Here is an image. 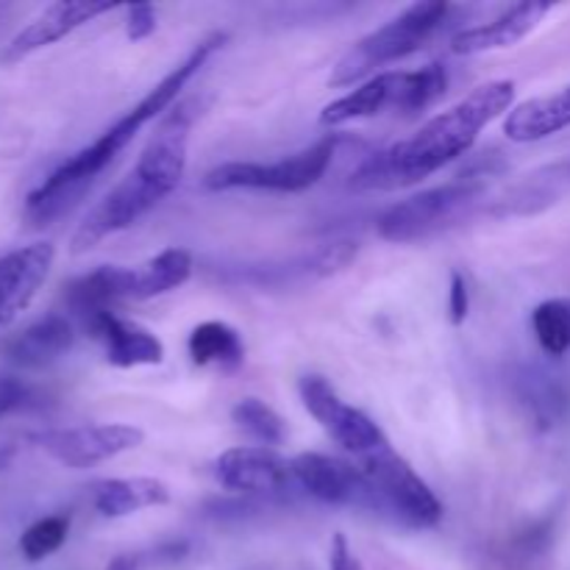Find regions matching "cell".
<instances>
[{"mask_svg": "<svg viewBox=\"0 0 570 570\" xmlns=\"http://www.w3.org/2000/svg\"><path fill=\"white\" fill-rule=\"evenodd\" d=\"M551 11V3H518L510 6L504 14L484 26L465 28L451 39V50L460 56L490 53V50L515 48L521 39H527L534 28L543 22V17Z\"/></svg>", "mask_w": 570, "mask_h": 570, "instance_id": "obj_16", "label": "cell"}, {"mask_svg": "<svg viewBox=\"0 0 570 570\" xmlns=\"http://www.w3.org/2000/svg\"><path fill=\"white\" fill-rule=\"evenodd\" d=\"M360 468L373 490L376 512H387L412 529H432L443 521V504L434 490L399 454L376 451L362 456Z\"/></svg>", "mask_w": 570, "mask_h": 570, "instance_id": "obj_6", "label": "cell"}, {"mask_svg": "<svg viewBox=\"0 0 570 570\" xmlns=\"http://www.w3.org/2000/svg\"><path fill=\"white\" fill-rule=\"evenodd\" d=\"M337 150V139L326 137L309 148L278 161H226L206 173L204 187L212 193L228 189H267V193H304L326 176Z\"/></svg>", "mask_w": 570, "mask_h": 570, "instance_id": "obj_5", "label": "cell"}, {"mask_svg": "<svg viewBox=\"0 0 570 570\" xmlns=\"http://www.w3.org/2000/svg\"><path fill=\"white\" fill-rule=\"evenodd\" d=\"M226 33L212 31L209 37L200 39L193 50H189L187 59L178 67H173L131 111L120 117L115 126L106 128L92 145H87L83 150H78L76 156H70L67 161H61L42 184H39L33 193H28L26 209H22V217H26L28 226L45 228L50 223H56L59 217L70 215L78 204H81L83 195L92 189V184L98 181L100 173L117 159L122 148L148 126L154 117H159L161 111H167L173 106V100L178 98L184 87L189 83V78L200 70V67L209 61V56L215 50L223 48L226 42Z\"/></svg>", "mask_w": 570, "mask_h": 570, "instance_id": "obj_2", "label": "cell"}, {"mask_svg": "<svg viewBox=\"0 0 570 570\" xmlns=\"http://www.w3.org/2000/svg\"><path fill=\"white\" fill-rule=\"evenodd\" d=\"M289 465H293L295 484H301L321 504L362 507V510L376 512L371 484L354 462L326 454H298L289 460Z\"/></svg>", "mask_w": 570, "mask_h": 570, "instance_id": "obj_10", "label": "cell"}, {"mask_svg": "<svg viewBox=\"0 0 570 570\" xmlns=\"http://www.w3.org/2000/svg\"><path fill=\"white\" fill-rule=\"evenodd\" d=\"M76 343V328L65 315H45L6 345V360L20 367H48Z\"/></svg>", "mask_w": 570, "mask_h": 570, "instance_id": "obj_17", "label": "cell"}, {"mask_svg": "<svg viewBox=\"0 0 570 570\" xmlns=\"http://www.w3.org/2000/svg\"><path fill=\"white\" fill-rule=\"evenodd\" d=\"M298 393L306 412H309V415L315 417L343 449L354 451L356 456H367L376 454V451L390 449L382 429H379L365 412L345 404L337 395V390H334L323 376L301 379Z\"/></svg>", "mask_w": 570, "mask_h": 570, "instance_id": "obj_8", "label": "cell"}, {"mask_svg": "<svg viewBox=\"0 0 570 570\" xmlns=\"http://www.w3.org/2000/svg\"><path fill=\"white\" fill-rule=\"evenodd\" d=\"M512 100H515V81L499 78L482 83L460 104L423 122L421 131L362 161L360 170L351 176V187L371 193V189H401L421 184L423 178L465 156L482 128H488L504 111L510 115Z\"/></svg>", "mask_w": 570, "mask_h": 570, "instance_id": "obj_1", "label": "cell"}, {"mask_svg": "<svg viewBox=\"0 0 570 570\" xmlns=\"http://www.w3.org/2000/svg\"><path fill=\"white\" fill-rule=\"evenodd\" d=\"M65 298L72 315L81 317V323L100 312H115L120 301H128V267H98V271L76 278L67 287Z\"/></svg>", "mask_w": 570, "mask_h": 570, "instance_id": "obj_20", "label": "cell"}, {"mask_svg": "<svg viewBox=\"0 0 570 570\" xmlns=\"http://www.w3.org/2000/svg\"><path fill=\"white\" fill-rule=\"evenodd\" d=\"M89 337L106 345V360L115 367H139L159 365L165 360V345L148 328L131 321H122L115 312H100L83 321Z\"/></svg>", "mask_w": 570, "mask_h": 570, "instance_id": "obj_15", "label": "cell"}, {"mask_svg": "<svg viewBox=\"0 0 570 570\" xmlns=\"http://www.w3.org/2000/svg\"><path fill=\"white\" fill-rule=\"evenodd\" d=\"M449 14L451 6L445 0H423V3L406 6L399 17L362 37L337 61V67L328 76V83L332 87H351V83L376 72L379 67L417 53L445 26Z\"/></svg>", "mask_w": 570, "mask_h": 570, "instance_id": "obj_4", "label": "cell"}, {"mask_svg": "<svg viewBox=\"0 0 570 570\" xmlns=\"http://www.w3.org/2000/svg\"><path fill=\"white\" fill-rule=\"evenodd\" d=\"M187 348L198 367H237L245 360V345L237 328L220 321H206L195 326Z\"/></svg>", "mask_w": 570, "mask_h": 570, "instance_id": "obj_22", "label": "cell"}, {"mask_svg": "<svg viewBox=\"0 0 570 570\" xmlns=\"http://www.w3.org/2000/svg\"><path fill=\"white\" fill-rule=\"evenodd\" d=\"M354 256H356V245L351 243L326 245V248L315 256V262H312V271H315L317 276H328V273H337L343 271V267H348Z\"/></svg>", "mask_w": 570, "mask_h": 570, "instance_id": "obj_27", "label": "cell"}, {"mask_svg": "<svg viewBox=\"0 0 570 570\" xmlns=\"http://www.w3.org/2000/svg\"><path fill=\"white\" fill-rule=\"evenodd\" d=\"M115 3H83V0H61V3H50L48 9L39 11L28 26H22L9 42L0 50V65H17L26 56L37 53V50L48 48V45L59 42V39L70 37L76 28L87 26L95 17L109 14L115 11Z\"/></svg>", "mask_w": 570, "mask_h": 570, "instance_id": "obj_11", "label": "cell"}, {"mask_svg": "<svg viewBox=\"0 0 570 570\" xmlns=\"http://www.w3.org/2000/svg\"><path fill=\"white\" fill-rule=\"evenodd\" d=\"M142 440V429L128 423H95V426L45 432L37 438V445L61 465L81 471L139 449Z\"/></svg>", "mask_w": 570, "mask_h": 570, "instance_id": "obj_9", "label": "cell"}, {"mask_svg": "<svg viewBox=\"0 0 570 570\" xmlns=\"http://www.w3.org/2000/svg\"><path fill=\"white\" fill-rule=\"evenodd\" d=\"M53 259L56 250L50 243H33L0 256V328L14 323L20 312L31 306L48 282Z\"/></svg>", "mask_w": 570, "mask_h": 570, "instance_id": "obj_13", "label": "cell"}, {"mask_svg": "<svg viewBox=\"0 0 570 570\" xmlns=\"http://www.w3.org/2000/svg\"><path fill=\"white\" fill-rule=\"evenodd\" d=\"M532 332L549 356H566L570 351V298L543 301L532 312Z\"/></svg>", "mask_w": 570, "mask_h": 570, "instance_id": "obj_23", "label": "cell"}, {"mask_svg": "<svg viewBox=\"0 0 570 570\" xmlns=\"http://www.w3.org/2000/svg\"><path fill=\"white\" fill-rule=\"evenodd\" d=\"M232 421L239 429H245L250 438L259 440L262 445H267V449L271 445H282L284 438H287V426H284L282 415L259 399L237 401L232 410Z\"/></svg>", "mask_w": 570, "mask_h": 570, "instance_id": "obj_24", "label": "cell"}, {"mask_svg": "<svg viewBox=\"0 0 570 570\" xmlns=\"http://www.w3.org/2000/svg\"><path fill=\"white\" fill-rule=\"evenodd\" d=\"M31 404H33V387H28L22 379L3 376V373H0V417L26 410V406Z\"/></svg>", "mask_w": 570, "mask_h": 570, "instance_id": "obj_26", "label": "cell"}, {"mask_svg": "<svg viewBox=\"0 0 570 570\" xmlns=\"http://www.w3.org/2000/svg\"><path fill=\"white\" fill-rule=\"evenodd\" d=\"M195 106H198L195 100H184L161 117L134 170L76 228L72 254H83L95 248L100 239L134 226L181 184L184 170H187V145Z\"/></svg>", "mask_w": 570, "mask_h": 570, "instance_id": "obj_3", "label": "cell"}, {"mask_svg": "<svg viewBox=\"0 0 570 570\" xmlns=\"http://www.w3.org/2000/svg\"><path fill=\"white\" fill-rule=\"evenodd\" d=\"M328 568L332 570H365L362 568L360 557L351 551L348 540L343 532H337L332 538V549H328Z\"/></svg>", "mask_w": 570, "mask_h": 570, "instance_id": "obj_30", "label": "cell"}, {"mask_svg": "<svg viewBox=\"0 0 570 570\" xmlns=\"http://www.w3.org/2000/svg\"><path fill=\"white\" fill-rule=\"evenodd\" d=\"M156 31V9L150 3L126 6V37L131 42H142Z\"/></svg>", "mask_w": 570, "mask_h": 570, "instance_id": "obj_28", "label": "cell"}, {"mask_svg": "<svg viewBox=\"0 0 570 570\" xmlns=\"http://www.w3.org/2000/svg\"><path fill=\"white\" fill-rule=\"evenodd\" d=\"M70 534V518L67 515H48L42 521L31 523L20 538V554L28 562H39L45 557L56 554L65 546Z\"/></svg>", "mask_w": 570, "mask_h": 570, "instance_id": "obj_25", "label": "cell"}, {"mask_svg": "<svg viewBox=\"0 0 570 570\" xmlns=\"http://www.w3.org/2000/svg\"><path fill=\"white\" fill-rule=\"evenodd\" d=\"M484 193L482 178H456L440 187L423 189L401 204L390 206L376 223V234L384 243H415L438 232L445 220L465 209Z\"/></svg>", "mask_w": 570, "mask_h": 570, "instance_id": "obj_7", "label": "cell"}, {"mask_svg": "<svg viewBox=\"0 0 570 570\" xmlns=\"http://www.w3.org/2000/svg\"><path fill=\"white\" fill-rule=\"evenodd\" d=\"M570 126V87L554 95H540L512 106L504 120V134L512 142H540Z\"/></svg>", "mask_w": 570, "mask_h": 570, "instance_id": "obj_18", "label": "cell"}, {"mask_svg": "<svg viewBox=\"0 0 570 570\" xmlns=\"http://www.w3.org/2000/svg\"><path fill=\"white\" fill-rule=\"evenodd\" d=\"M134 568H137V560H134V557H115L106 570H134Z\"/></svg>", "mask_w": 570, "mask_h": 570, "instance_id": "obj_32", "label": "cell"}, {"mask_svg": "<svg viewBox=\"0 0 570 570\" xmlns=\"http://www.w3.org/2000/svg\"><path fill=\"white\" fill-rule=\"evenodd\" d=\"M471 309V293H468V282L462 273H451V289H449V317L454 326H462Z\"/></svg>", "mask_w": 570, "mask_h": 570, "instance_id": "obj_29", "label": "cell"}, {"mask_svg": "<svg viewBox=\"0 0 570 570\" xmlns=\"http://www.w3.org/2000/svg\"><path fill=\"white\" fill-rule=\"evenodd\" d=\"M215 476L234 493H282L295 484L293 465L267 445L228 449L217 456Z\"/></svg>", "mask_w": 570, "mask_h": 570, "instance_id": "obj_12", "label": "cell"}, {"mask_svg": "<svg viewBox=\"0 0 570 570\" xmlns=\"http://www.w3.org/2000/svg\"><path fill=\"white\" fill-rule=\"evenodd\" d=\"M410 89H412V72L390 70L376 72L367 78L362 87L351 89L343 98L332 100L326 109L321 111V126H345V122L365 120V117L382 115L384 109L404 111L410 104Z\"/></svg>", "mask_w": 570, "mask_h": 570, "instance_id": "obj_14", "label": "cell"}, {"mask_svg": "<svg viewBox=\"0 0 570 570\" xmlns=\"http://www.w3.org/2000/svg\"><path fill=\"white\" fill-rule=\"evenodd\" d=\"M170 490L165 482L150 476L106 479L92 488V504L104 518H126L150 507H165Z\"/></svg>", "mask_w": 570, "mask_h": 570, "instance_id": "obj_19", "label": "cell"}, {"mask_svg": "<svg viewBox=\"0 0 570 570\" xmlns=\"http://www.w3.org/2000/svg\"><path fill=\"white\" fill-rule=\"evenodd\" d=\"M534 178H538V181L549 189L551 198L557 200L562 189H570V159L560 161V165L554 167H546V170H540Z\"/></svg>", "mask_w": 570, "mask_h": 570, "instance_id": "obj_31", "label": "cell"}, {"mask_svg": "<svg viewBox=\"0 0 570 570\" xmlns=\"http://www.w3.org/2000/svg\"><path fill=\"white\" fill-rule=\"evenodd\" d=\"M193 276V256L184 248H167L139 267H128V301H148L173 293Z\"/></svg>", "mask_w": 570, "mask_h": 570, "instance_id": "obj_21", "label": "cell"}]
</instances>
